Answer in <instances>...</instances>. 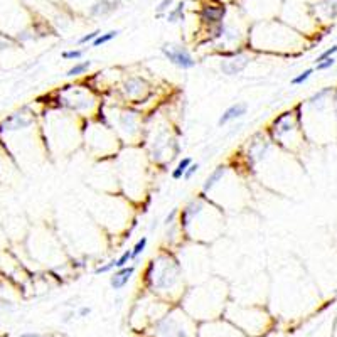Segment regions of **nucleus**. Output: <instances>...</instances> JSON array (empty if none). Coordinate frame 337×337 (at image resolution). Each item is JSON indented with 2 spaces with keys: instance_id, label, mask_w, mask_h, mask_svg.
Here are the masks:
<instances>
[{
  "instance_id": "8",
  "label": "nucleus",
  "mask_w": 337,
  "mask_h": 337,
  "mask_svg": "<svg viewBox=\"0 0 337 337\" xmlns=\"http://www.w3.org/2000/svg\"><path fill=\"white\" fill-rule=\"evenodd\" d=\"M248 112V105L243 101H238V103H233L231 106H228V108L223 112V115L219 116L218 120V125L219 127H225L228 125V123L235 122V120H240L241 116H244Z\"/></svg>"
},
{
  "instance_id": "18",
  "label": "nucleus",
  "mask_w": 337,
  "mask_h": 337,
  "mask_svg": "<svg viewBox=\"0 0 337 337\" xmlns=\"http://www.w3.org/2000/svg\"><path fill=\"white\" fill-rule=\"evenodd\" d=\"M147 243H148V238L147 236H142L140 240L135 243V246L132 248V261H135L142 253H144L145 248H147Z\"/></svg>"
},
{
  "instance_id": "13",
  "label": "nucleus",
  "mask_w": 337,
  "mask_h": 337,
  "mask_svg": "<svg viewBox=\"0 0 337 337\" xmlns=\"http://www.w3.org/2000/svg\"><path fill=\"white\" fill-rule=\"evenodd\" d=\"M270 148V140H267V138H257V140H253L250 144V148H248V159H250L251 162H260L263 160V157L267 155Z\"/></svg>"
},
{
  "instance_id": "1",
  "label": "nucleus",
  "mask_w": 337,
  "mask_h": 337,
  "mask_svg": "<svg viewBox=\"0 0 337 337\" xmlns=\"http://www.w3.org/2000/svg\"><path fill=\"white\" fill-rule=\"evenodd\" d=\"M145 287L159 295L169 297L182 290V267L179 260L169 251L152 258L145 270Z\"/></svg>"
},
{
  "instance_id": "20",
  "label": "nucleus",
  "mask_w": 337,
  "mask_h": 337,
  "mask_svg": "<svg viewBox=\"0 0 337 337\" xmlns=\"http://www.w3.org/2000/svg\"><path fill=\"white\" fill-rule=\"evenodd\" d=\"M118 34H120V31H110V32H106V34H100V37L93 42V46H95V48H98V46L106 44V42L113 41V39H115Z\"/></svg>"
},
{
  "instance_id": "26",
  "label": "nucleus",
  "mask_w": 337,
  "mask_h": 337,
  "mask_svg": "<svg viewBox=\"0 0 337 337\" xmlns=\"http://www.w3.org/2000/svg\"><path fill=\"white\" fill-rule=\"evenodd\" d=\"M334 64H336V59L331 58V59H325V61L319 63V64H315L314 69H317V71H327V69H331V67L334 66Z\"/></svg>"
},
{
  "instance_id": "22",
  "label": "nucleus",
  "mask_w": 337,
  "mask_h": 337,
  "mask_svg": "<svg viewBox=\"0 0 337 337\" xmlns=\"http://www.w3.org/2000/svg\"><path fill=\"white\" fill-rule=\"evenodd\" d=\"M336 52H337V46H332V48H329V49H325V51H322L321 54L317 56V59H315V64H319V63L325 61V59L334 58Z\"/></svg>"
},
{
  "instance_id": "23",
  "label": "nucleus",
  "mask_w": 337,
  "mask_h": 337,
  "mask_svg": "<svg viewBox=\"0 0 337 337\" xmlns=\"http://www.w3.org/2000/svg\"><path fill=\"white\" fill-rule=\"evenodd\" d=\"M182 10H184V3L180 2L179 5L176 7V9L170 10V12L167 14V20H169V22H177V20L180 19V16H182Z\"/></svg>"
},
{
  "instance_id": "19",
  "label": "nucleus",
  "mask_w": 337,
  "mask_h": 337,
  "mask_svg": "<svg viewBox=\"0 0 337 337\" xmlns=\"http://www.w3.org/2000/svg\"><path fill=\"white\" fill-rule=\"evenodd\" d=\"M314 67H308V69H305L304 73H300V74H297L295 78H292V81H290V84L292 86H300V84H304L305 81L308 80V78L312 76V73H314Z\"/></svg>"
},
{
  "instance_id": "25",
  "label": "nucleus",
  "mask_w": 337,
  "mask_h": 337,
  "mask_svg": "<svg viewBox=\"0 0 337 337\" xmlns=\"http://www.w3.org/2000/svg\"><path fill=\"white\" fill-rule=\"evenodd\" d=\"M115 268H116V260H112V261H108V263L98 267L96 270H95V273H96V275H101V273H110L112 270H115Z\"/></svg>"
},
{
  "instance_id": "4",
  "label": "nucleus",
  "mask_w": 337,
  "mask_h": 337,
  "mask_svg": "<svg viewBox=\"0 0 337 337\" xmlns=\"http://www.w3.org/2000/svg\"><path fill=\"white\" fill-rule=\"evenodd\" d=\"M116 130L127 142H135L142 137V123L132 110H122L116 113Z\"/></svg>"
},
{
  "instance_id": "21",
  "label": "nucleus",
  "mask_w": 337,
  "mask_h": 337,
  "mask_svg": "<svg viewBox=\"0 0 337 337\" xmlns=\"http://www.w3.org/2000/svg\"><path fill=\"white\" fill-rule=\"evenodd\" d=\"M130 261H132V250H125L118 258H116V270L128 267Z\"/></svg>"
},
{
  "instance_id": "15",
  "label": "nucleus",
  "mask_w": 337,
  "mask_h": 337,
  "mask_svg": "<svg viewBox=\"0 0 337 337\" xmlns=\"http://www.w3.org/2000/svg\"><path fill=\"white\" fill-rule=\"evenodd\" d=\"M113 9H116L115 0H100V2L93 5L91 14H93V16H105V14L112 12Z\"/></svg>"
},
{
  "instance_id": "6",
  "label": "nucleus",
  "mask_w": 337,
  "mask_h": 337,
  "mask_svg": "<svg viewBox=\"0 0 337 337\" xmlns=\"http://www.w3.org/2000/svg\"><path fill=\"white\" fill-rule=\"evenodd\" d=\"M155 334L157 337H189L180 319L174 315H165L155 322Z\"/></svg>"
},
{
  "instance_id": "7",
  "label": "nucleus",
  "mask_w": 337,
  "mask_h": 337,
  "mask_svg": "<svg viewBox=\"0 0 337 337\" xmlns=\"http://www.w3.org/2000/svg\"><path fill=\"white\" fill-rule=\"evenodd\" d=\"M123 96L130 101H137L148 93V83L142 76H128L122 84Z\"/></svg>"
},
{
  "instance_id": "29",
  "label": "nucleus",
  "mask_w": 337,
  "mask_h": 337,
  "mask_svg": "<svg viewBox=\"0 0 337 337\" xmlns=\"http://www.w3.org/2000/svg\"><path fill=\"white\" fill-rule=\"evenodd\" d=\"M197 170H199V164H197V162H196V164H193L189 169L186 170V174H184L182 179H184V180H191V179H193V177L197 174Z\"/></svg>"
},
{
  "instance_id": "3",
  "label": "nucleus",
  "mask_w": 337,
  "mask_h": 337,
  "mask_svg": "<svg viewBox=\"0 0 337 337\" xmlns=\"http://www.w3.org/2000/svg\"><path fill=\"white\" fill-rule=\"evenodd\" d=\"M61 101L66 108L74 113H91L96 105V100L90 93V90L83 86H66L63 91Z\"/></svg>"
},
{
  "instance_id": "5",
  "label": "nucleus",
  "mask_w": 337,
  "mask_h": 337,
  "mask_svg": "<svg viewBox=\"0 0 337 337\" xmlns=\"http://www.w3.org/2000/svg\"><path fill=\"white\" fill-rule=\"evenodd\" d=\"M162 52H164V56L172 63V64H176L177 67H180V69H193V67L196 66V61H194V58L191 56V52L187 51L186 48H182V46L165 44L164 48H162Z\"/></svg>"
},
{
  "instance_id": "33",
  "label": "nucleus",
  "mask_w": 337,
  "mask_h": 337,
  "mask_svg": "<svg viewBox=\"0 0 337 337\" xmlns=\"http://www.w3.org/2000/svg\"><path fill=\"white\" fill-rule=\"evenodd\" d=\"M334 293H336V295H337V287H336V290H334Z\"/></svg>"
},
{
  "instance_id": "28",
  "label": "nucleus",
  "mask_w": 337,
  "mask_h": 337,
  "mask_svg": "<svg viewBox=\"0 0 337 337\" xmlns=\"http://www.w3.org/2000/svg\"><path fill=\"white\" fill-rule=\"evenodd\" d=\"M177 214H179V208H174L172 211H170V214L165 216V219H164V226L167 228V226L170 225H174L176 223V218H177Z\"/></svg>"
},
{
  "instance_id": "11",
  "label": "nucleus",
  "mask_w": 337,
  "mask_h": 337,
  "mask_svg": "<svg viewBox=\"0 0 337 337\" xmlns=\"http://www.w3.org/2000/svg\"><path fill=\"white\" fill-rule=\"evenodd\" d=\"M133 273H135V265H128V267H125V268L116 270V272L110 276V285H112V289L116 290V292L125 289V287L128 285L130 280H132Z\"/></svg>"
},
{
  "instance_id": "14",
  "label": "nucleus",
  "mask_w": 337,
  "mask_h": 337,
  "mask_svg": "<svg viewBox=\"0 0 337 337\" xmlns=\"http://www.w3.org/2000/svg\"><path fill=\"white\" fill-rule=\"evenodd\" d=\"M225 7H204L202 9V19L219 24L223 20V17H225Z\"/></svg>"
},
{
  "instance_id": "34",
  "label": "nucleus",
  "mask_w": 337,
  "mask_h": 337,
  "mask_svg": "<svg viewBox=\"0 0 337 337\" xmlns=\"http://www.w3.org/2000/svg\"><path fill=\"white\" fill-rule=\"evenodd\" d=\"M336 95H337V90H336Z\"/></svg>"
},
{
  "instance_id": "2",
  "label": "nucleus",
  "mask_w": 337,
  "mask_h": 337,
  "mask_svg": "<svg viewBox=\"0 0 337 337\" xmlns=\"http://www.w3.org/2000/svg\"><path fill=\"white\" fill-rule=\"evenodd\" d=\"M299 110V108H297ZM297 110H290L273 120L272 127H270V133H272L273 140L278 142L282 147L293 148L297 137H300V123H302V116L297 113Z\"/></svg>"
},
{
  "instance_id": "32",
  "label": "nucleus",
  "mask_w": 337,
  "mask_h": 337,
  "mask_svg": "<svg viewBox=\"0 0 337 337\" xmlns=\"http://www.w3.org/2000/svg\"><path fill=\"white\" fill-rule=\"evenodd\" d=\"M19 337H46V336L37 334V332H24V334H20Z\"/></svg>"
},
{
  "instance_id": "27",
  "label": "nucleus",
  "mask_w": 337,
  "mask_h": 337,
  "mask_svg": "<svg viewBox=\"0 0 337 337\" xmlns=\"http://www.w3.org/2000/svg\"><path fill=\"white\" fill-rule=\"evenodd\" d=\"M98 37H100V31H93V32L83 35V37H81L78 42H80V44H86V42H95Z\"/></svg>"
},
{
  "instance_id": "31",
  "label": "nucleus",
  "mask_w": 337,
  "mask_h": 337,
  "mask_svg": "<svg viewBox=\"0 0 337 337\" xmlns=\"http://www.w3.org/2000/svg\"><path fill=\"white\" fill-rule=\"evenodd\" d=\"M90 314H91L90 307H80V310H78V315H80V317H88Z\"/></svg>"
},
{
  "instance_id": "24",
  "label": "nucleus",
  "mask_w": 337,
  "mask_h": 337,
  "mask_svg": "<svg viewBox=\"0 0 337 337\" xmlns=\"http://www.w3.org/2000/svg\"><path fill=\"white\" fill-rule=\"evenodd\" d=\"M61 56L66 61H76V59H80L81 56H83V51H81V49H73V51H64Z\"/></svg>"
},
{
  "instance_id": "10",
  "label": "nucleus",
  "mask_w": 337,
  "mask_h": 337,
  "mask_svg": "<svg viewBox=\"0 0 337 337\" xmlns=\"http://www.w3.org/2000/svg\"><path fill=\"white\" fill-rule=\"evenodd\" d=\"M34 123L32 118H29L27 115H22V113H14V115L7 116L2 123H0V128H3L5 132H12V130H22L27 128Z\"/></svg>"
},
{
  "instance_id": "17",
  "label": "nucleus",
  "mask_w": 337,
  "mask_h": 337,
  "mask_svg": "<svg viewBox=\"0 0 337 337\" xmlns=\"http://www.w3.org/2000/svg\"><path fill=\"white\" fill-rule=\"evenodd\" d=\"M91 67V61H81V63H76L73 67H69L66 73L67 78H78V76H83L84 73H88V69Z\"/></svg>"
},
{
  "instance_id": "16",
  "label": "nucleus",
  "mask_w": 337,
  "mask_h": 337,
  "mask_svg": "<svg viewBox=\"0 0 337 337\" xmlns=\"http://www.w3.org/2000/svg\"><path fill=\"white\" fill-rule=\"evenodd\" d=\"M193 164H194V162H193V159H191V157H184V159H180L179 164L176 165V169H172V174H170V176H172V179H174V180L182 179L184 174H186V170L189 169Z\"/></svg>"
},
{
  "instance_id": "9",
  "label": "nucleus",
  "mask_w": 337,
  "mask_h": 337,
  "mask_svg": "<svg viewBox=\"0 0 337 337\" xmlns=\"http://www.w3.org/2000/svg\"><path fill=\"white\" fill-rule=\"evenodd\" d=\"M250 64V58L248 56H236L231 59H225L221 61V71L226 76H238L241 71H244V67Z\"/></svg>"
},
{
  "instance_id": "30",
  "label": "nucleus",
  "mask_w": 337,
  "mask_h": 337,
  "mask_svg": "<svg viewBox=\"0 0 337 337\" xmlns=\"http://www.w3.org/2000/svg\"><path fill=\"white\" fill-rule=\"evenodd\" d=\"M170 5H172V0H162V2L157 5V17H160L162 12H164V10H167Z\"/></svg>"
},
{
  "instance_id": "12",
  "label": "nucleus",
  "mask_w": 337,
  "mask_h": 337,
  "mask_svg": "<svg viewBox=\"0 0 337 337\" xmlns=\"http://www.w3.org/2000/svg\"><path fill=\"white\" fill-rule=\"evenodd\" d=\"M226 172H228V165H226V164L216 165V167L212 169V172L209 174L208 177H206L204 184H202V194L211 193V191L214 189V187L223 180V177L226 176Z\"/></svg>"
}]
</instances>
